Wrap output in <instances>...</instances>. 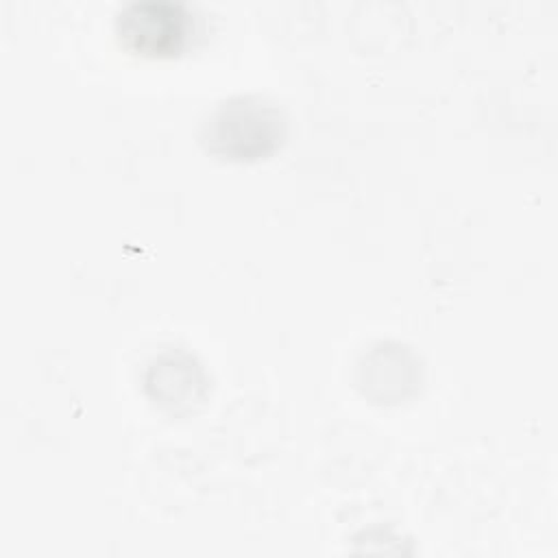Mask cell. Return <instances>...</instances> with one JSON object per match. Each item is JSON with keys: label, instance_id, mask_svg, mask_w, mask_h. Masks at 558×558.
Listing matches in <instances>:
<instances>
[{"label": "cell", "instance_id": "obj_3", "mask_svg": "<svg viewBox=\"0 0 558 558\" xmlns=\"http://www.w3.org/2000/svg\"><path fill=\"white\" fill-rule=\"evenodd\" d=\"M148 390H155L153 397L170 408H192L194 401H201L205 379L201 368L185 353H166L155 360L148 368L146 379Z\"/></svg>", "mask_w": 558, "mask_h": 558}, {"label": "cell", "instance_id": "obj_2", "mask_svg": "<svg viewBox=\"0 0 558 558\" xmlns=\"http://www.w3.org/2000/svg\"><path fill=\"white\" fill-rule=\"evenodd\" d=\"M192 15L185 4L172 0H133L118 11L116 28L126 48L163 57L183 48L192 33Z\"/></svg>", "mask_w": 558, "mask_h": 558}, {"label": "cell", "instance_id": "obj_1", "mask_svg": "<svg viewBox=\"0 0 558 558\" xmlns=\"http://www.w3.org/2000/svg\"><path fill=\"white\" fill-rule=\"evenodd\" d=\"M286 137V120L259 96H235L220 102L203 129L207 148L229 159H257Z\"/></svg>", "mask_w": 558, "mask_h": 558}]
</instances>
